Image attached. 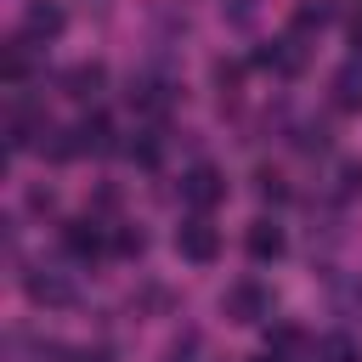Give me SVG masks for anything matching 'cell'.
<instances>
[{
    "label": "cell",
    "mask_w": 362,
    "mask_h": 362,
    "mask_svg": "<svg viewBox=\"0 0 362 362\" xmlns=\"http://www.w3.org/2000/svg\"><path fill=\"white\" fill-rule=\"evenodd\" d=\"M175 249H181V260L209 266V260L221 255V232H215L204 215H192V221H181V226H175Z\"/></svg>",
    "instance_id": "1"
},
{
    "label": "cell",
    "mask_w": 362,
    "mask_h": 362,
    "mask_svg": "<svg viewBox=\"0 0 362 362\" xmlns=\"http://www.w3.org/2000/svg\"><path fill=\"white\" fill-rule=\"evenodd\" d=\"M221 311H226L232 322H266V317H272V294H266L260 283H232V288L221 294Z\"/></svg>",
    "instance_id": "2"
},
{
    "label": "cell",
    "mask_w": 362,
    "mask_h": 362,
    "mask_svg": "<svg viewBox=\"0 0 362 362\" xmlns=\"http://www.w3.org/2000/svg\"><path fill=\"white\" fill-rule=\"evenodd\" d=\"M181 198H187L192 209H215V204L226 198V175H221L215 164H192V170L181 175Z\"/></svg>",
    "instance_id": "3"
},
{
    "label": "cell",
    "mask_w": 362,
    "mask_h": 362,
    "mask_svg": "<svg viewBox=\"0 0 362 362\" xmlns=\"http://www.w3.org/2000/svg\"><path fill=\"white\" fill-rule=\"evenodd\" d=\"M23 288H28L34 305H74V283H68L62 272H45V266H40V272L23 277Z\"/></svg>",
    "instance_id": "4"
},
{
    "label": "cell",
    "mask_w": 362,
    "mask_h": 362,
    "mask_svg": "<svg viewBox=\"0 0 362 362\" xmlns=\"http://www.w3.org/2000/svg\"><path fill=\"white\" fill-rule=\"evenodd\" d=\"M243 249H249L255 260H277V255L288 249V238H283V226H277V221H249V232H243Z\"/></svg>",
    "instance_id": "5"
},
{
    "label": "cell",
    "mask_w": 362,
    "mask_h": 362,
    "mask_svg": "<svg viewBox=\"0 0 362 362\" xmlns=\"http://www.w3.org/2000/svg\"><path fill=\"white\" fill-rule=\"evenodd\" d=\"M23 34H28V40H57V34H62V6H57V0H34V6L23 11Z\"/></svg>",
    "instance_id": "6"
},
{
    "label": "cell",
    "mask_w": 362,
    "mask_h": 362,
    "mask_svg": "<svg viewBox=\"0 0 362 362\" xmlns=\"http://www.w3.org/2000/svg\"><path fill=\"white\" fill-rule=\"evenodd\" d=\"M62 243H68V255L90 260V255H102V226L96 221H68L62 226Z\"/></svg>",
    "instance_id": "7"
},
{
    "label": "cell",
    "mask_w": 362,
    "mask_h": 362,
    "mask_svg": "<svg viewBox=\"0 0 362 362\" xmlns=\"http://www.w3.org/2000/svg\"><path fill=\"white\" fill-rule=\"evenodd\" d=\"M334 107L362 113V62H345V68L334 74Z\"/></svg>",
    "instance_id": "8"
},
{
    "label": "cell",
    "mask_w": 362,
    "mask_h": 362,
    "mask_svg": "<svg viewBox=\"0 0 362 362\" xmlns=\"http://www.w3.org/2000/svg\"><path fill=\"white\" fill-rule=\"evenodd\" d=\"M130 107L164 113V107H170V85H158V79H130Z\"/></svg>",
    "instance_id": "9"
},
{
    "label": "cell",
    "mask_w": 362,
    "mask_h": 362,
    "mask_svg": "<svg viewBox=\"0 0 362 362\" xmlns=\"http://www.w3.org/2000/svg\"><path fill=\"white\" fill-rule=\"evenodd\" d=\"M311 362H362V356H356V339L351 334H322L311 345Z\"/></svg>",
    "instance_id": "10"
},
{
    "label": "cell",
    "mask_w": 362,
    "mask_h": 362,
    "mask_svg": "<svg viewBox=\"0 0 362 362\" xmlns=\"http://www.w3.org/2000/svg\"><path fill=\"white\" fill-rule=\"evenodd\" d=\"M107 136H113L107 119H79V124H74V147H79V153H107V147H113Z\"/></svg>",
    "instance_id": "11"
},
{
    "label": "cell",
    "mask_w": 362,
    "mask_h": 362,
    "mask_svg": "<svg viewBox=\"0 0 362 362\" xmlns=\"http://www.w3.org/2000/svg\"><path fill=\"white\" fill-rule=\"evenodd\" d=\"M96 85H102V68H96V62H79V68L68 74V96H79V102H85Z\"/></svg>",
    "instance_id": "12"
},
{
    "label": "cell",
    "mask_w": 362,
    "mask_h": 362,
    "mask_svg": "<svg viewBox=\"0 0 362 362\" xmlns=\"http://www.w3.org/2000/svg\"><path fill=\"white\" fill-rule=\"evenodd\" d=\"M23 68H28V57H23V45H11V51H6V62H0V74L17 85V79H23Z\"/></svg>",
    "instance_id": "13"
},
{
    "label": "cell",
    "mask_w": 362,
    "mask_h": 362,
    "mask_svg": "<svg viewBox=\"0 0 362 362\" xmlns=\"http://www.w3.org/2000/svg\"><path fill=\"white\" fill-rule=\"evenodd\" d=\"M113 249H119V255H141V232H130V226L113 232Z\"/></svg>",
    "instance_id": "14"
},
{
    "label": "cell",
    "mask_w": 362,
    "mask_h": 362,
    "mask_svg": "<svg viewBox=\"0 0 362 362\" xmlns=\"http://www.w3.org/2000/svg\"><path fill=\"white\" fill-rule=\"evenodd\" d=\"M339 187H345V192H356V187H362V164H356V158L339 170Z\"/></svg>",
    "instance_id": "15"
},
{
    "label": "cell",
    "mask_w": 362,
    "mask_h": 362,
    "mask_svg": "<svg viewBox=\"0 0 362 362\" xmlns=\"http://www.w3.org/2000/svg\"><path fill=\"white\" fill-rule=\"evenodd\" d=\"M68 362H107V351H68Z\"/></svg>",
    "instance_id": "16"
},
{
    "label": "cell",
    "mask_w": 362,
    "mask_h": 362,
    "mask_svg": "<svg viewBox=\"0 0 362 362\" xmlns=\"http://www.w3.org/2000/svg\"><path fill=\"white\" fill-rule=\"evenodd\" d=\"M351 40H356V45H362V11H356V17H351Z\"/></svg>",
    "instance_id": "17"
},
{
    "label": "cell",
    "mask_w": 362,
    "mask_h": 362,
    "mask_svg": "<svg viewBox=\"0 0 362 362\" xmlns=\"http://www.w3.org/2000/svg\"><path fill=\"white\" fill-rule=\"evenodd\" d=\"M249 362H277V356H249Z\"/></svg>",
    "instance_id": "18"
}]
</instances>
